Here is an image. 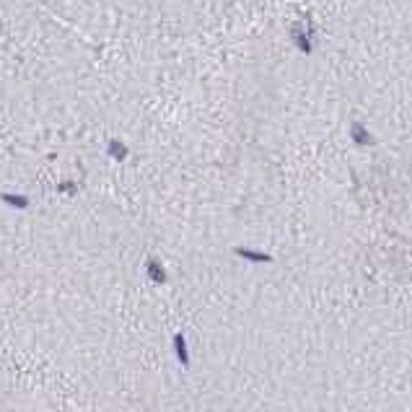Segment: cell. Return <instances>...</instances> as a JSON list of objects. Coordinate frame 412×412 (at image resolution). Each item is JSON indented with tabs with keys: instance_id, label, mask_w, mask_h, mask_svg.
Returning a JSON list of instances; mask_svg holds the SVG:
<instances>
[]
</instances>
